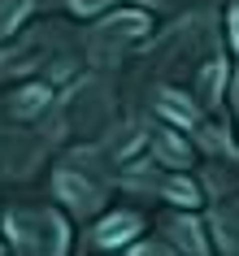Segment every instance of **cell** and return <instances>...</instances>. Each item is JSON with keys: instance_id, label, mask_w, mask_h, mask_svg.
<instances>
[{"instance_id": "obj_2", "label": "cell", "mask_w": 239, "mask_h": 256, "mask_svg": "<svg viewBox=\"0 0 239 256\" xmlns=\"http://www.w3.org/2000/svg\"><path fill=\"white\" fill-rule=\"evenodd\" d=\"M57 191H61V200H66L70 208H79V213H92L96 208V187L83 182V178H74V174H57Z\"/></svg>"}, {"instance_id": "obj_8", "label": "cell", "mask_w": 239, "mask_h": 256, "mask_svg": "<svg viewBox=\"0 0 239 256\" xmlns=\"http://www.w3.org/2000/svg\"><path fill=\"white\" fill-rule=\"evenodd\" d=\"M165 196H170L174 204H183V208H196L200 204V191L187 182V178H174V182H165Z\"/></svg>"}, {"instance_id": "obj_7", "label": "cell", "mask_w": 239, "mask_h": 256, "mask_svg": "<svg viewBox=\"0 0 239 256\" xmlns=\"http://www.w3.org/2000/svg\"><path fill=\"white\" fill-rule=\"evenodd\" d=\"M222 78H226V61H213L204 74H200V92H204V100H217V92H222Z\"/></svg>"}, {"instance_id": "obj_11", "label": "cell", "mask_w": 239, "mask_h": 256, "mask_svg": "<svg viewBox=\"0 0 239 256\" xmlns=\"http://www.w3.org/2000/svg\"><path fill=\"white\" fill-rule=\"evenodd\" d=\"M135 256H170V252H161V248H139Z\"/></svg>"}, {"instance_id": "obj_4", "label": "cell", "mask_w": 239, "mask_h": 256, "mask_svg": "<svg viewBox=\"0 0 239 256\" xmlns=\"http://www.w3.org/2000/svg\"><path fill=\"white\" fill-rule=\"evenodd\" d=\"M161 113H165V118H174V122H183V126H191V122H196V108L187 104V100H178V92H165V96H161Z\"/></svg>"}, {"instance_id": "obj_1", "label": "cell", "mask_w": 239, "mask_h": 256, "mask_svg": "<svg viewBox=\"0 0 239 256\" xmlns=\"http://www.w3.org/2000/svg\"><path fill=\"white\" fill-rule=\"evenodd\" d=\"M135 234H139V217L135 213H118V217H109V222L96 226V243H100V248H122V243H131Z\"/></svg>"}, {"instance_id": "obj_9", "label": "cell", "mask_w": 239, "mask_h": 256, "mask_svg": "<svg viewBox=\"0 0 239 256\" xmlns=\"http://www.w3.org/2000/svg\"><path fill=\"white\" fill-rule=\"evenodd\" d=\"M174 234H178L183 248H191V256H204V239H200V230L191 222H174Z\"/></svg>"}, {"instance_id": "obj_5", "label": "cell", "mask_w": 239, "mask_h": 256, "mask_svg": "<svg viewBox=\"0 0 239 256\" xmlns=\"http://www.w3.org/2000/svg\"><path fill=\"white\" fill-rule=\"evenodd\" d=\"M27 9H31V0H0V35H9L27 18Z\"/></svg>"}, {"instance_id": "obj_3", "label": "cell", "mask_w": 239, "mask_h": 256, "mask_svg": "<svg viewBox=\"0 0 239 256\" xmlns=\"http://www.w3.org/2000/svg\"><path fill=\"white\" fill-rule=\"evenodd\" d=\"M152 144L161 148V156H165L170 165H187V156H191V152H187V144H183V139H174L170 130H157V135H152Z\"/></svg>"}, {"instance_id": "obj_6", "label": "cell", "mask_w": 239, "mask_h": 256, "mask_svg": "<svg viewBox=\"0 0 239 256\" xmlns=\"http://www.w3.org/2000/svg\"><path fill=\"white\" fill-rule=\"evenodd\" d=\"M48 96H53V92H48V87H27V92H22V96H18V118H31V113H40V108L44 104H48Z\"/></svg>"}, {"instance_id": "obj_10", "label": "cell", "mask_w": 239, "mask_h": 256, "mask_svg": "<svg viewBox=\"0 0 239 256\" xmlns=\"http://www.w3.org/2000/svg\"><path fill=\"white\" fill-rule=\"evenodd\" d=\"M230 40H235V48H239V4L230 9Z\"/></svg>"}]
</instances>
